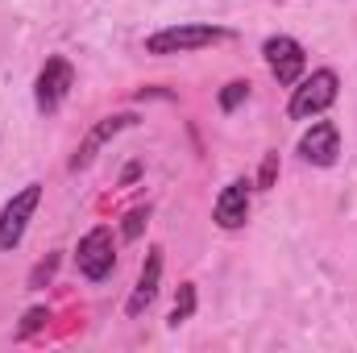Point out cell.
Listing matches in <instances>:
<instances>
[{
    "label": "cell",
    "mask_w": 357,
    "mask_h": 353,
    "mask_svg": "<svg viewBox=\"0 0 357 353\" xmlns=\"http://www.w3.org/2000/svg\"><path fill=\"white\" fill-rule=\"evenodd\" d=\"M225 38L229 33L216 25H171V29H158L146 38V54H187V50H199V46H212Z\"/></svg>",
    "instance_id": "obj_1"
},
{
    "label": "cell",
    "mask_w": 357,
    "mask_h": 353,
    "mask_svg": "<svg viewBox=\"0 0 357 353\" xmlns=\"http://www.w3.org/2000/svg\"><path fill=\"white\" fill-rule=\"evenodd\" d=\"M337 100V71H316L312 80H303L295 96H291V104H287V112L295 117V121H307V117H320L328 104Z\"/></svg>",
    "instance_id": "obj_2"
},
{
    "label": "cell",
    "mask_w": 357,
    "mask_h": 353,
    "mask_svg": "<svg viewBox=\"0 0 357 353\" xmlns=\"http://www.w3.org/2000/svg\"><path fill=\"white\" fill-rule=\"evenodd\" d=\"M38 200H42V187H38V183H29V187H21V191L4 204V212H0V250H17V246H21L25 225H29V216H33Z\"/></svg>",
    "instance_id": "obj_3"
},
{
    "label": "cell",
    "mask_w": 357,
    "mask_h": 353,
    "mask_svg": "<svg viewBox=\"0 0 357 353\" xmlns=\"http://www.w3.org/2000/svg\"><path fill=\"white\" fill-rule=\"evenodd\" d=\"M262 54H266V63H270V71H274V80L282 84V88H291L299 75H303V46L295 42V38H266V46H262Z\"/></svg>",
    "instance_id": "obj_4"
},
{
    "label": "cell",
    "mask_w": 357,
    "mask_h": 353,
    "mask_svg": "<svg viewBox=\"0 0 357 353\" xmlns=\"http://www.w3.org/2000/svg\"><path fill=\"white\" fill-rule=\"evenodd\" d=\"M79 270L88 274L91 283H100V278H108L112 274V262H116V254H112V233L100 225V229H91L88 237L79 241Z\"/></svg>",
    "instance_id": "obj_5"
},
{
    "label": "cell",
    "mask_w": 357,
    "mask_h": 353,
    "mask_svg": "<svg viewBox=\"0 0 357 353\" xmlns=\"http://www.w3.org/2000/svg\"><path fill=\"white\" fill-rule=\"evenodd\" d=\"M299 154H303L312 167H333L337 154H341V133H337V125H333V121H316V125L303 133Z\"/></svg>",
    "instance_id": "obj_6"
},
{
    "label": "cell",
    "mask_w": 357,
    "mask_h": 353,
    "mask_svg": "<svg viewBox=\"0 0 357 353\" xmlns=\"http://www.w3.org/2000/svg\"><path fill=\"white\" fill-rule=\"evenodd\" d=\"M71 80H75V71H71L67 59H46V67L38 75V108L42 112H54L63 104L67 88H71Z\"/></svg>",
    "instance_id": "obj_7"
},
{
    "label": "cell",
    "mask_w": 357,
    "mask_h": 353,
    "mask_svg": "<svg viewBox=\"0 0 357 353\" xmlns=\"http://www.w3.org/2000/svg\"><path fill=\"white\" fill-rule=\"evenodd\" d=\"M137 117L133 112H116V117H104V121H96L88 129V137H84V146L75 150V158H71V171H84V167H91V158L100 154V146L108 142V137H116L121 129H129Z\"/></svg>",
    "instance_id": "obj_8"
},
{
    "label": "cell",
    "mask_w": 357,
    "mask_h": 353,
    "mask_svg": "<svg viewBox=\"0 0 357 353\" xmlns=\"http://www.w3.org/2000/svg\"><path fill=\"white\" fill-rule=\"evenodd\" d=\"M250 216V183L233 179L220 195H216V225L220 229H241Z\"/></svg>",
    "instance_id": "obj_9"
},
{
    "label": "cell",
    "mask_w": 357,
    "mask_h": 353,
    "mask_svg": "<svg viewBox=\"0 0 357 353\" xmlns=\"http://www.w3.org/2000/svg\"><path fill=\"white\" fill-rule=\"evenodd\" d=\"M158 278H162V250L154 246V250L146 254V266H142V274H137V287H133L129 303H125L129 316H142V312L154 303V295H158Z\"/></svg>",
    "instance_id": "obj_10"
},
{
    "label": "cell",
    "mask_w": 357,
    "mask_h": 353,
    "mask_svg": "<svg viewBox=\"0 0 357 353\" xmlns=\"http://www.w3.org/2000/svg\"><path fill=\"white\" fill-rule=\"evenodd\" d=\"M191 312H195V287L191 283H183L175 295V308H171V324H183V320H191Z\"/></svg>",
    "instance_id": "obj_11"
},
{
    "label": "cell",
    "mask_w": 357,
    "mask_h": 353,
    "mask_svg": "<svg viewBox=\"0 0 357 353\" xmlns=\"http://www.w3.org/2000/svg\"><path fill=\"white\" fill-rule=\"evenodd\" d=\"M245 100H250V84H245V80H233L229 88L220 91V108H225V112H233V108H241Z\"/></svg>",
    "instance_id": "obj_12"
},
{
    "label": "cell",
    "mask_w": 357,
    "mask_h": 353,
    "mask_svg": "<svg viewBox=\"0 0 357 353\" xmlns=\"http://www.w3.org/2000/svg\"><path fill=\"white\" fill-rule=\"evenodd\" d=\"M146 220H150V208H133V212L125 216L121 237H125V241H137V237H142V229H146Z\"/></svg>",
    "instance_id": "obj_13"
},
{
    "label": "cell",
    "mask_w": 357,
    "mask_h": 353,
    "mask_svg": "<svg viewBox=\"0 0 357 353\" xmlns=\"http://www.w3.org/2000/svg\"><path fill=\"white\" fill-rule=\"evenodd\" d=\"M46 320H50V312H46V308H29V312H25V320H21V329H17V337H29V333H38Z\"/></svg>",
    "instance_id": "obj_14"
},
{
    "label": "cell",
    "mask_w": 357,
    "mask_h": 353,
    "mask_svg": "<svg viewBox=\"0 0 357 353\" xmlns=\"http://www.w3.org/2000/svg\"><path fill=\"white\" fill-rule=\"evenodd\" d=\"M59 270V254H50V258H42V262L33 266V274H29V287H42V283H50V274Z\"/></svg>",
    "instance_id": "obj_15"
},
{
    "label": "cell",
    "mask_w": 357,
    "mask_h": 353,
    "mask_svg": "<svg viewBox=\"0 0 357 353\" xmlns=\"http://www.w3.org/2000/svg\"><path fill=\"white\" fill-rule=\"evenodd\" d=\"M274 179H278V154H266L258 171V187H274Z\"/></svg>",
    "instance_id": "obj_16"
},
{
    "label": "cell",
    "mask_w": 357,
    "mask_h": 353,
    "mask_svg": "<svg viewBox=\"0 0 357 353\" xmlns=\"http://www.w3.org/2000/svg\"><path fill=\"white\" fill-rule=\"evenodd\" d=\"M142 175V167H137V163H133V167H125V175H121V183H133V179Z\"/></svg>",
    "instance_id": "obj_17"
}]
</instances>
